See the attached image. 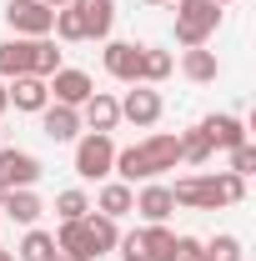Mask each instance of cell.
<instances>
[{"label":"cell","mask_w":256,"mask_h":261,"mask_svg":"<svg viewBox=\"0 0 256 261\" xmlns=\"http://www.w3.org/2000/svg\"><path fill=\"white\" fill-rule=\"evenodd\" d=\"M131 206H136V186H126V181H100L96 206H91V211L111 216V221H121V216H131Z\"/></svg>","instance_id":"obj_16"},{"label":"cell","mask_w":256,"mask_h":261,"mask_svg":"<svg viewBox=\"0 0 256 261\" xmlns=\"http://www.w3.org/2000/svg\"><path fill=\"white\" fill-rule=\"evenodd\" d=\"M5 100L15 111H25V116H40L50 106V86L40 75H15V81H5Z\"/></svg>","instance_id":"obj_11"},{"label":"cell","mask_w":256,"mask_h":261,"mask_svg":"<svg viewBox=\"0 0 256 261\" xmlns=\"http://www.w3.org/2000/svg\"><path fill=\"white\" fill-rule=\"evenodd\" d=\"M181 166V141L171 136V130H151L146 141H136V146H116V166H111V176L116 181H156L166 171H176Z\"/></svg>","instance_id":"obj_1"},{"label":"cell","mask_w":256,"mask_h":261,"mask_svg":"<svg viewBox=\"0 0 256 261\" xmlns=\"http://www.w3.org/2000/svg\"><path fill=\"white\" fill-rule=\"evenodd\" d=\"M70 10L81 15L86 40H111V25H116V0H70Z\"/></svg>","instance_id":"obj_12"},{"label":"cell","mask_w":256,"mask_h":261,"mask_svg":"<svg viewBox=\"0 0 256 261\" xmlns=\"http://www.w3.org/2000/svg\"><path fill=\"white\" fill-rule=\"evenodd\" d=\"M40 130H45L50 141H75L86 126H81V111H75V106H56V100H50V106L40 111Z\"/></svg>","instance_id":"obj_15"},{"label":"cell","mask_w":256,"mask_h":261,"mask_svg":"<svg viewBox=\"0 0 256 261\" xmlns=\"http://www.w3.org/2000/svg\"><path fill=\"white\" fill-rule=\"evenodd\" d=\"M176 70L171 50H156V45H141V86H161L166 75Z\"/></svg>","instance_id":"obj_24"},{"label":"cell","mask_w":256,"mask_h":261,"mask_svg":"<svg viewBox=\"0 0 256 261\" xmlns=\"http://www.w3.org/2000/svg\"><path fill=\"white\" fill-rule=\"evenodd\" d=\"M86 231H91V251H96V261L111 256V251H116V241H121V226H116L111 216H100V211L86 216Z\"/></svg>","instance_id":"obj_23"},{"label":"cell","mask_w":256,"mask_h":261,"mask_svg":"<svg viewBox=\"0 0 256 261\" xmlns=\"http://www.w3.org/2000/svg\"><path fill=\"white\" fill-rule=\"evenodd\" d=\"M0 201H5V186H0Z\"/></svg>","instance_id":"obj_39"},{"label":"cell","mask_w":256,"mask_h":261,"mask_svg":"<svg viewBox=\"0 0 256 261\" xmlns=\"http://www.w3.org/2000/svg\"><path fill=\"white\" fill-rule=\"evenodd\" d=\"M50 31H56V40H65V45H81V40H86V25H81V15H75L70 5L56 10V25H50Z\"/></svg>","instance_id":"obj_29"},{"label":"cell","mask_w":256,"mask_h":261,"mask_svg":"<svg viewBox=\"0 0 256 261\" xmlns=\"http://www.w3.org/2000/svg\"><path fill=\"white\" fill-rule=\"evenodd\" d=\"M111 166H116V141L111 136H100V130L75 136V176L81 181H111Z\"/></svg>","instance_id":"obj_4"},{"label":"cell","mask_w":256,"mask_h":261,"mask_svg":"<svg viewBox=\"0 0 256 261\" xmlns=\"http://www.w3.org/2000/svg\"><path fill=\"white\" fill-rule=\"evenodd\" d=\"M5 25L15 35H25V40H40V35H50V25H56V10L45 0H10L5 5Z\"/></svg>","instance_id":"obj_5"},{"label":"cell","mask_w":256,"mask_h":261,"mask_svg":"<svg viewBox=\"0 0 256 261\" xmlns=\"http://www.w3.org/2000/svg\"><path fill=\"white\" fill-rule=\"evenodd\" d=\"M40 196H35V186H25V191H5V201H0V216H10L15 226H35L40 221Z\"/></svg>","instance_id":"obj_18"},{"label":"cell","mask_w":256,"mask_h":261,"mask_svg":"<svg viewBox=\"0 0 256 261\" xmlns=\"http://www.w3.org/2000/svg\"><path fill=\"white\" fill-rule=\"evenodd\" d=\"M246 251H241V241L231 236V231H221V236H211V241H201V261H241Z\"/></svg>","instance_id":"obj_28"},{"label":"cell","mask_w":256,"mask_h":261,"mask_svg":"<svg viewBox=\"0 0 256 261\" xmlns=\"http://www.w3.org/2000/svg\"><path fill=\"white\" fill-rule=\"evenodd\" d=\"M35 181H40V161L31 151H20V146H5L0 151V186L5 191H25Z\"/></svg>","instance_id":"obj_8"},{"label":"cell","mask_w":256,"mask_h":261,"mask_svg":"<svg viewBox=\"0 0 256 261\" xmlns=\"http://www.w3.org/2000/svg\"><path fill=\"white\" fill-rule=\"evenodd\" d=\"M81 126H86V130H100V136H111V130L121 126V100L111 96V91H96V96L81 106Z\"/></svg>","instance_id":"obj_13"},{"label":"cell","mask_w":256,"mask_h":261,"mask_svg":"<svg viewBox=\"0 0 256 261\" xmlns=\"http://www.w3.org/2000/svg\"><path fill=\"white\" fill-rule=\"evenodd\" d=\"M251 171H256V146L241 141V146L231 151V176H251Z\"/></svg>","instance_id":"obj_31"},{"label":"cell","mask_w":256,"mask_h":261,"mask_svg":"<svg viewBox=\"0 0 256 261\" xmlns=\"http://www.w3.org/2000/svg\"><path fill=\"white\" fill-rule=\"evenodd\" d=\"M176 5V40L191 50V45H206L211 35L221 31V5L211 0H171Z\"/></svg>","instance_id":"obj_3"},{"label":"cell","mask_w":256,"mask_h":261,"mask_svg":"<svg viewBox=\"0 0 256 261\" xmlns=\"http://www.w3.org/2000/svg\"><path fill=\"white\" fill-rule=\"evenodd\" d=\"M45 86H50V100H56V106H75V111L96 96V81H91L86 70H75V65H61Z\"/></svg>","instance_id":"obj_7"},{"label":"cell","mask_w":256,"mask_h":261,"mask_svg":"<svg viewBox=\"0 0 256 261\" xmlns=\"http://www.w3.org/2000/svg\"><path fill=\"white\" fill-rule=\"evenodd\" d=\"M45 5H50V10H65V5H70V0H45Z\"/></svg>","instance_id":"obj_34"},{"label":"cell","mask_w":256,"mask_h":261,"mask_svg":"<svg viewBox=\"0 0 256 261\" xmlns=\"http://www.w3.org/2000/svg\"><path fill=\"white\" fill-rule=\"evenodd\" d=\"M211 5H221V10H226V5H236V0H211Z\"/></svg>","instance_id":"obj_36"},{"label":"cell","mask_w":256,"mask_h":261,"mask_svg":"<svg viewBox=\"0 0 256 261\" xmlns=\"http://www.w3.org/2000/svg\"><path fill=\"white\" fill-rule=\"evenodd\" d=\"M176 256H196L201 261V241H196V236H176ZM171 256V261H176Z\"/></svg>","instance_id":"obj_32"},{"label":"cell","mask_w":256,"mask_h":261,"mask_svg":"<svg viewBox=\"0 0 256 261\" xmlns=\"http://www.w3.org/2000/svg\"><path fill=\"white\" fill-rule=\"evenodd\" d=\"M161 116H166V100H161L156 86H131L121 96V121H131L136 130H151Z\"/></svg>","instance_id":"obj_6"},{"label":"cell","mask_w":256,"mask_h":261,"mask_svg":"<svg viewBox=\"0 0 256 261\" xmlns=\"http://www.w3.org/2000/svg\"><path fill=\"white\" fill-rule=\"evenodd\" d=\"M176 206L186 211H221V206H236L246 196V176H231V171H211V176H181L176 186Z\"/></svg>","instance_id":"obj_2"},{"label":"cell","mask_w":256,"mask_h":261,"mask_svg":"<svg viewBox=\"0 0 256 261\" xmlns=\"http://www.w3.org/2000/svg\"><path fill=\"white\" fill-rule=\"evenodd\" d=\"M181 75H186L191 86H211V81L221 75V61H216V50H206V45H191V50L181 56Z\"/></svg>","instance_id":"obj_19"},{"label":"cell","mask_w":256,"mask_h":261,"mask_svg":"<svg viewBox=\"0 0 256 261\" xmlns=\"http://www.w3.org/2000/svg\"><path fill=\"white\" fill-rule=\"evenodd\" d=\"M5 106H10V100H5V81H0V121H5Z\"/></svg>","instance_id":"obj_33"},{"label":"cell","mask_w":256,"mask_h":261,"mask_svg":"<svg viewBox=\"0 0 256 261\" xmlns=\"http://www.w3.org/2000/svg\"><path fill=\"white\" fill-rule=\"evenodd\" d=\"M116 251H121V261H151V251H146V236H141V231H121Z\"/></svg>","instance_id":"obj_30"},{"label":"cell","mask_w":256,"mask_h":261,"mask_svg":"<svg viewBox=\"0 0 256 261\" xmlns=\"http://www.w3.org/2000/svg\"><path fill=\"white\" fill-rule=\"evenodd\" d=\"M176 261H196V256H176Z\"/></svg>","instance_id":"obj_38"},{"label":"cell","mask_w":256,"mask_h":261,"mask_svg":"<svg viewBox=\"0 0 256 261\" xmlns=\"http://www.w3.org/2000/svg\"><path fill=\"white\" fill-rule=\"evenodd\" d=\"M106 75L121 86H141V45L136 40H106Z\"/></svg>","instance_id":"obj_9"},{"label":"cell","mask_w":256,"mask_h":261,"mask_svg":"<svg viewBox=\"0 0 256 261\" xmlns=\"http://www.w3.org/2000/svg\"><path fill=\"white\" fill-rule=\"evenodd\" d=\"M61 251H56V236L40 226H25V236H20V246H15V261H56Z\"/></svg>","instance_id":"obj_22"},{"label":"cell","mask_w":256,"mask_h":261,"mask_svg":"<svg viewBox=\"0 0 256 261\" xmlns=\"http://www.w3.org/2000/svg\"><path fill=\"white\" fill-rule=\"evenodd\" d=\"M141 236H146V251H151V261H171L176 256V231L166 226H141Z\"/></svg>","instance_id":"obj_25"},{"label":"cell","mask_w":256,"mask_h":261,"mask_svg":"<svg viewBox=\"0 0 256 261\" xmlns=\"http://www.w3.org/2000/svg\"><path fill=\"white\" fill-rule=\"evenodd\" d=\"M176 141H181V161H186V166H206V161H211V141L201 136V126L181 130Z\"/></svg>","instance_id":"obj_27"},{"label":"cell","mask_w":256,"mask_h":261,"mask_svg":"<svg viewBox=\"0 0 256 261\" xmlns=\"http://www.w3.org/2000/svg\"><path fill=\"white\" fill-rule=\"evenodd\" d=\"M56 251H61L65 261H96L86 221H61V231H56Z\"/></svg>","instance_id":"obj_17"},{"label":"cell","mask_w":256,"mask_h":261,"mask_svg":"<svg viewBox=\"0 0 256 261\" xmlns=\"http://www.w3.org/2000/svg\"><path fill=\"white\" fill-rule=\"evenodd\" d=\"M65 65V50L50 40V35H40V40H31V75H40V81H50L56 70Z\"/></svg>","instance_id":"obj_21"},{"label":"cell","mask_w":256,"mask_h":261,"mask_svg":"<svg viewBox=\"0 0 256 261\" xmlns=\"http://www.w3.org/2000/svg\"><path fill=\"white\" fill-rule=\"evenodd\" d=\"M131 211H141V221L146 226H161V221H171V211H176V196L166 181H146L141 191H136V206Z\"/></svg>","instance_id":"obj_10"},{"label":"cell","mask_w":256,"mask_h":261,"mask_svg":"<svg viewBox=\"0 0 256 261\" xmlns=\"http://www.w3.org/2000/svg\"><path fill=\"white\" fill-rule=\"evenodd\" d=\"M146 5H171V0H146Z\"/></svg>","instance_id":"obj_37"},{"label":"cell","mask_w":256,"mask_h":261,"mask_svg":"<svg viewBox=\"0 0 256 261\" xmlns=\"http://www.w3.org/2000/svg\"><path fill=\"white\" fill-rule=\"evenodd\" d=\"M0 261H15V251H5V246H0Z\"/></svg>","instance_id":"obj_35"},{"label":"cell","mask_w":256,"mask_h":261,"mask_svg":"<svg viewBox=\"0 0 256 261\" xmlns=\"http://www.w3.org/2000/svg\"><path fill=\"white\" fill-rule=\"evenodd\" d=\"M56 216H61V221H86V216H91V196L81 191V186L61 191L56 196Z\"/></svg>","instance_id":"obj_26"},{"label":"cell","mask_w":256,"mask_h":261,"mask_svg":"<svg viewBox=\"0 0 256 261\" xmlns=\"http://www.w3.org/2000/svg\"><path fill=\"white\" fill-rule=\"evenodd\" d=\"M201 136L211 141V151H236V146L246 141V121L221 111V116H206V121H201Z\"/></svg>","instance_id":"obj_14"},{"label":"cell","mask_w":256,"mask_h":261,"mask_svg":"<svg viewBox=\"0 0 256 261\" xmlns=\"http://www.w3.org/2000/svg\"><path fill=\"white\" fill-rule=\"evenodd\" d=\"M15 75H31V40L25 35L0 40V81H15Z\"/></svg>","instance_id":"obj_20"}]
</instances>
